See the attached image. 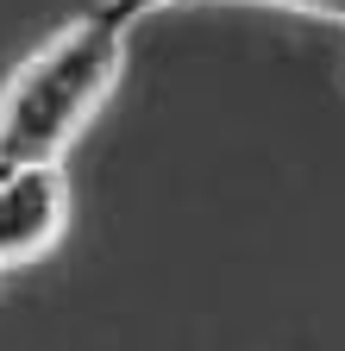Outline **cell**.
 <instances>
[{"mask_svg":"<svg viewBox=\"0 0 345 351\" xmlns=\"http://www.w3.org/2000/svg\"><path fill=\"white\" fill-rule=\"evenodd\" d=\"M126 32L132 25H119L113 13L82 7L57 38H45L13 69V82L0 88V163L63 157L88 132V119L119 88Z\"/></svg>","mask_w":345,"mask_h":351,"instance_id":"6da1fadb","label":"cell"},{"mask_svg":"<svg viewBox=\"0 0 345 351\" xmlns=\"http://www.w3.org/2000/svg\"><path fill=\"white\" fill-rule=\"evenodd\" d=\"M101 13H113L119 25H139L145 13H157V7H176V0H95Z\"/></svg>","mask_w":345,"mask_h":351,"instance_id":"3957f363","label":"cell"},{"mask_svg":"<svg viewBox=\"0 0 345 351\" xmlns=\"http://www.w3.org/2000/svg\"><path fill=\"white\" fill-rule=\"evenodd\" d=\"M270 7H295V13H314V19H339L345 25V0H270Z\"/></svg>","mask_w":345,"mask_h":351,"instance_id":"277c9868","label":"cell"},{"mask_svg":"<svg viewBox=\"0 0 345 351\" xmlns=\"http://www.w3.org/2000/svg\"><path fill=\"white\" fill-rule=\"evenodd\" d=\"M69 232V176L63 157L0 163V270L51 257Z\"/></svg>","mask_w":345,"mask_h":351,"instance_id":"7a4b0ae2","label":"cell"}]
</instances>
